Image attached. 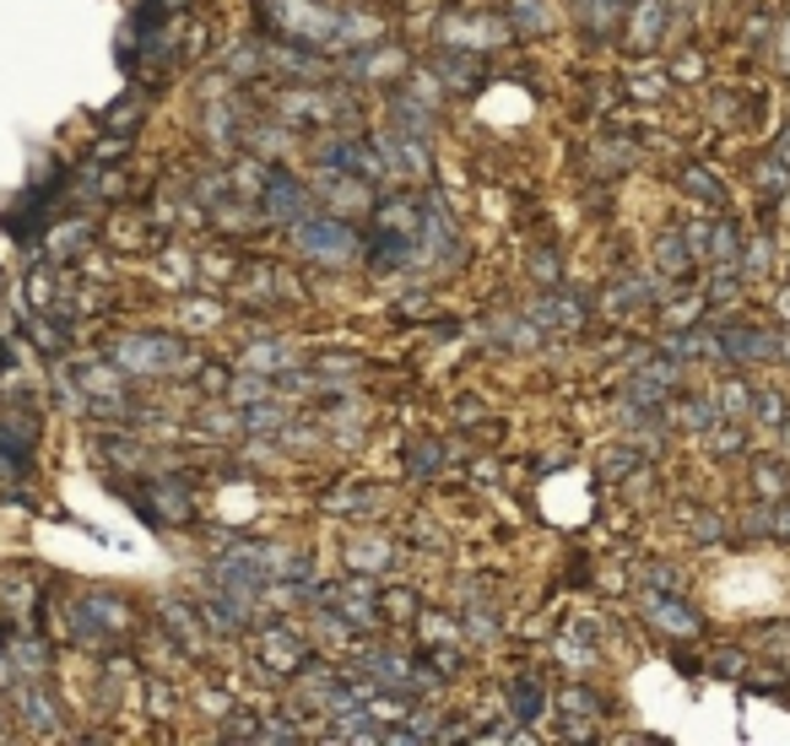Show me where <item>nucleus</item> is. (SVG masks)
<instances>
[{
	"label": "nucleus",
	"instance_id": "obj_6",
	"mask_svg": "<svg viewBox=\"0 0 790 746\" xmlns=\"http://www.w3.org/2000/svg\"><path fill=\"white\" fill-rule=\"evenodd\" d=\"M650 612H656V617L666 622V627H677V633H688V627H693V617H688L682 606H671L666 595H656V601H650Z\"/></svg>",
	"mask_w": 790,
	"mask_h": 746
},
{
	"label": "nucleus",
	"instance_id": "obj_1",
	"mask_svg": "<svg viewBox=\"0 0 790 746\" xmlns=\"http://www.w3.org/2000/svg\"><path fill=\"white\" fill-rule=\"evenodd\" d=\"M120 363L135 373H157V369H174L179 363V347L174 341H152V336H135L120 347Z\"/></svg>",
	"mask_w": 790,
	"mask_h": 746
},
{
	"label": "nucleus",
	"instance_id": "obj_5",
	"mask_svg": "<svg viewBox=\"0 0 790 746\" xmlns=\"http://www.w3.org/2000/svg\"><path fill=\"white\" fill-rule=\"evenodd\" d=\"M656 33H660V6L656 0H645V6H639V17H634V39H639V44H650Z\"/></svg>",
	"mask_w": 790,
	"mask_h": 746
},
{
	"label": "nucleus",
	"instance_id": "obj_4",
	"mask_svg": "<svg viewBox=\"0 0 790 746\" xmlns=\"http://www.w3.org/2000/svg\"><path fill=\"white\" fill-rule=\"evenodd\" d=\"M515 714H520V720H536V714H541V687L530 682H515Z\"/></svg>",
	"mask_w": 790,
	"mask_h": 746
},
{
	"label": "nucleus",
	"instance_id": "obj_2",
	"mask_svg": "<svg viewBox=\"0 0 790 746\" xmlns=\"http://www.w3.org/2000/svg\"><path fill=\"white\" fill-rule=\"evenodd\" d=\"M298 244L309 249V254H320V260H341V254L352 249V233H347V228H336V222L309 217V222H298Z\"/></svg>",
	"mask_w": 790,
	"mask_h": 746
},
{
	"label": "nucleus",
	"instance_id": "obj_7",
	"mask_svg": "<svg viewBox=\"0 0 790 746\" xmlns=\"http://www.w3.org/2000/svg\"><path fill=\"white\" fill-rule=\"evenodd\" d=\"M780 525H786V530H790V514H780Z\"/></svg>",
	"mask_w": 790,
	"mask_h": 746
},
{
	"label": "nucleus",
	"instance_id": "obj_3",
	"mask_svg": "<svg viewBox=\"0 0 790 746\" xmlns=\"http://www.w3.org/2000/svg\"><path fill=\"white\" fill-rule=\"evenodd\" d=\"M271 189H276V195L265 200V206H271V217H304V206H309V200L298 195V185H293L287 174H271Z\"/></svg>",
	"mask_w": 790,
	"mask_h": 746
}]
</instances>
